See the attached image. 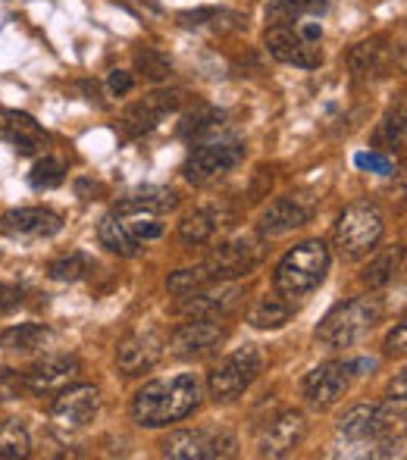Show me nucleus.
Instances as JSON below:
<instances>
[{"mask_svg": "<svg viewBox=\"0 0 407 460\" xmlns=\"http://www.w3.org/2000/svg\"><path fill=\"white\" fill-rule=\"evenodd\" d=\"M261 261H263V242L261 238L235 235L226 244H219V248L204 261V267H207V273H210L213 282H223V279L248 276Z\"/></svg>", "mask_w": 407, "mask_h": 460, "instance_id": "nucleus-9", "label": "nucleus"}, {"mask_svg": "<svg viewBox=\"0 0 407 460\" xmlns=\"http://www.w3.org/2000/svg\"><path fill=\"white\" fill-rule=\"evenodd\" d=\"M132 85H135V79H132V73H126V69H113V73H110V92H113L116 97L128 94L132 92Z\"/></svg>", "mask_w": 407, "mask_h": 460, "instance_id": "nucleus-42", "label": "nucleus"}, {"mask_svg": "<svg viewBox=\"0 0 407 460\" xmlns=\"http://www.w3.org/2000/svg\"><path fill=\"white\" fill-rule=\"evenodd\" d=\"M385 232V217L376 204L360 200L341 210V217L335 219V248L341 251L345 261H360L379 244Z\"/></svg>", "mask_w": 407, "mask_h": 460, "instance_id": "nucleus-4", "label": "nucleus"}, {"mask_svg": "<svg viewBox=\"0 0 407 460\" xmlns=\"http://www.w3.org/2000/svg\"><path fill=\"white\" fill-rule=\"evenodd\" d=\"M301 35L307 38V41H320V35H323V29L316 22H310V25H305V29H301Z\"/></svg>", "mask_w": 407, "mask_h": 460, "instance_id": "nucleus-47", "label": "nucleus"}, {"mask_svg": "<svg viewBox=\"0 0 407 460\" xmlns=\"http://www.w3.org/2000/svg\"><path fill=\"white\" fill-rule=\"evenodd\" d=\"M267 54L273 60L286 63V66H298V69H316L323 63V50L314 41H307L298 29L292 25H273L267 31V41H263Z\"/></svg>", "mask_w": 407, "mask_h": 460, "instance_id": "nucleus-12", "label": "nucleus"}, {"mask_svg": "<svg viewBox=\"0 0 407 460\" xmlns=\"http://www.w3.org/2000/svg\"><path fill=\"white\" fill-rule=\"evenodd\" d=\"M92 270V261H88L82 251H73V254L60 257V261L50 263V279H57V282H79L82 276Z\"/></svg>", "mask_w": 407, "mask_h": 460, "instance_id": "nucleus-36", "label": "nucleus"}, {"mask_svg": "<svg viewBox=\"0 0 407 460\" xmlns=\"http://www.w3.org/2000/svg\"><path fill=\"white\" fill-rule=\"evenodd\" d=\"M383 38H370V41H360L358 48L348 54L354 75H383L385 69V48Z\"/></svg>", "mask_w": 407, "mask_h": 460, "instance_id": "nucleus-28", "label": "nucleus"}, {"mask_svg": "<svg viewBox=\"0 0 407 460\" xmlns=\"http://www.w3.org/2000/svg\"><path fill=\"white\" fill-rule=\"evenodd\" d=\"M329 6V0H270L267 22L270 25H292L305 16H316Z\"/></svg>", "mask_w": 407, "mask_h": 460, "instance_id": "nucleus-27", "label": "nucleus"}, {"mask_svg": "<svg viewBox=\"0 0 407 460\" xmlns=\"http://www.w3.org/2000/svg\"><path fill=\"white\" fill-rule=\"evenodd\" d=\"M22 295H25V291L19 288V285L0 282V314H10V310H16L19 304H22Z\"/></svg>", "mask_w": 407, "mask_h": 460, "instance_id": "nucleus-39", "label": "nucleus"}, {"mask_svg": "<svg viewBox=\"0 0 407 460\" xmlns=\"http://www.w3.org/2000/svg\"><path fill=\"white\" fill-rule=\"evenodd\" d=\"M31 455V436L22 420L0 423V460H19Z\"/></svg>", "mask_w": 407, "mask_h": 460, "instance_id": "nucleus-29", "label": "nucleus"}, {"mask_svg": "<svg viewBox=\"0 0 407 460\" xmlns=\"http://www.w3.org/2000/svg\"><path fill=\"white\" fill-rule=\"evenodd\" d=\"M404 348H407V326H404V323H398L395 332L385 339V354H389V358H395V354H404Z\"/></svg>", "mask_w": 407, "mask_h": 460, "instance_id": "nucleus-43", "label": "nucleus"}, {"mask_svg": "<svg viewBox=\"0 0 407 460\" xmlns=\"http://www.w3.org/2000/svg\"><path fill=\"white\" fill-rule=\"evenodd\" d=\"M179 207V194L173 188L145 185L128 191L122 200H116V217H147V213H170Z\"/></svg>", "mask_w": 407, "mask_h": 460, "instance_id": "nucleus-22", "label": "nucleus"}, {"mask_svg": "<svg viewBox=\"0 0 407 460\" xmlns=\"http://www.w3.org/2000/svg\"><path fill=\"white\" fill-rule=\"evenodd\" d=\"M82 373L79 358L73 354H50V358L31 364L29 373L22 376V385L35 394H57L60 388L73 385Z\"/></svg>", "mask_w": 407, "mask_h": 460, "instance_id": "nucleus-13", "label": "nucleus"}, {"mask_svg": "<svg viewBox=\"0 0 407 460\" xmlns=\"http://www.w3.org/2000/svg\"><path fill=\"white\" fill-rule=\"evenodd\" d=\"M223 339L226 326H219V320H198L195 316L170 335V354L173 358H198V354H207L210 348L223 345Z\"/></svg>", "mask_w": 407, "mask_h": 460, "instance_id": "nucleus-19", "label": "nucleus"}, {"mask_svg": "<svg viewBox=\"0 0 407 460\" xmlns=\"http://www.w3.org/2000/svg\"><path fill=\"white\" fill-rule=\"evenodd\" d=\"M261 367H263V358L254 345H244L238 348L235 354L223 358L217 367L207 373V388H210V398L217 401H235L242 398L244 392L251 388V382L261 376Z\"/></svg>", "mask_w": 407, "mask_h": 460, "instance_id": "nucleus-6", "label": "nucleus"}, {"mask_svg": "<svg viewBox=\"0 0 407 460\" xmlns=\"http://www.w3.org/2000/svg\"><path fill=\"white\" fill-rule=\"evenodd\" d=\"M101 191H103V185L92 182V179H79V182H75V194H79L82 200H94V194H101Z\"/></svg>", "mask_w": 407, "mask_h": 460, "instance_id": "nucleus-45", "label": "nucleus"}, {"mask_svg": "<svg viewBox=\"0 0 407 460\" xmlns=\"http://www.w3.org/2000/svg\"><path fill=\"white\" fill-rule=\"evenodd\" d=\"M373 145L385 154L402 151L404 147V107L402 103H398V110H392V113L379 122V128L373 132Z\"/></svg>", "mask_w": 407, "mask_h": 460, "instance_id": "nucleus-31", "label": "nucleus"}, {"mask_svg": "<svg viewBox=\"0 0 407 460\" xmlns=\"http://www.w3.org/2000/svg\"><path fill=\"white\" fill-rule=\"evenodd\" d=\"M217 232V217L210 210H195L189 217H182L179 223V238L185 244H204L210 242V235Z\"/></svg>", "mask_w": 407, "mask_h": 460, "instance_id": "nucleus-32", "label": "nucleus"}, {"mask_svg": "<svg viewBox=\"0 0 407 460\" xmlns=\"http://www.w3.org/2000/svg\"><path fill=\"white\" fill-rule=\"evenodd\" d=\"M164 354V339L157 332H135L116 345V367L126 376H145Z\"/></svg>", "mask_w": 407, "mask_h": 460, "instance_id": "nucleus-20", "label": "nucleus"}, {"mask_svg": "<svg viewBox=\"0 0 407 460\" xmlns=\"http://www.w3.org/2000/svg\"><path fill=\"white\" fill-rule=\"evenodd\" d=\"M348 382H351V367L341 364V360H332V364L310 369L301 388H305V398L314 407H329L348 392Z\"/></svg>", "mask_w": 407, "mask_h": 460, "instance_id": "nucleus-18", "label": "nucleus"}, {"mask_svg": "<svg viewBox=\"0 0 407 460\" xmlns=\"http://www.w3.org/2000/svg\"><path fill=\"white\" fill-rule=\"evenodd\" d=\"M185 101H189V94L179 92V88H173V92H154L147 94L145 101L132 103V107H126V113L119 116V128L122 135H128V138H141V135L154 132V128L164 122V116L176 113V110L185 107Z\"/></svg>", "mask_w": 407, "mask_h": 460, "instance_id": "nucleus-10", "label": "nucleus"}, {"mask_svg": "<svg viewBox=\"0 0 407 460\" xmlns=\"http://www.w3.org/2000/svg\"><path fill=\"white\" fill-rule=\"evenodd\" d=\"M128 229H132V235L138 238H145V242H151V238H160L164 235V223H154V219H145V217H138L135 219L132 226H128Z\"/></svg>", "mask_w": 407, "mask_h": 460, "instance_id": "nucleus-40", "label": "nucleus"}, {"mask_svg": "<svg viewBox=\"0 0 407 460\" xmlns=\"http://www.w3.org/2000/svg\"><path fill=\"white\" fill-rule=\"evenodd\" d=\"M164 457L173 460H217L232 457L238 451V442L226 429H179L164 438Z\"/></svg>", "mask_w": 407, "mask_h": 460, "instance_id": "nucleus-7", "label": "nucleus"}, {"mask_svg": "<svg viewBox=\"0 0 407 460\" xmlns=\"http://www.w3.org/2000/svg\"><path fill=\"white\" fill-rule=\"evenodd\" d=\"M19 385H22V382L16 379V373L6 369V367H0V401H10Z\"/></svg>", "mask_w": 407, "mask_h": 460, "instance_id": "nucleus-44", "label": "nucleus"}, {"mask_svg": "<svg viewBox=\"0 0 407 460\" xmlns=\"http://www.w3.org/2000/svg\"><path fill=\"white\" fill-rule=\"evenodd\" d=\"M407 401L385 398L383 404H354L351 411L341 413L339 432L351 442H376L383 436H392L395 426L404 423Z\"/></svg>", "mask_w": 407, "mask_h": 460, "instance_id": "nucleus-5", "label": "nucleus"}, {"mask_svg": "<svg viewBox=\"0 0 407 460\" xmlns=\"http://www.w3.org/2000/svg\"><path fill=\"white\" fill-rule=\"evenodd\" d=\"M310 217H314V200L295 198V194H288V198H276L261 217V235L263 238L288 235V232L307 226Z\"/></svg>", "mask_w": 407, "mask_h": 460, "instance_id": "nucleus-17", "label": "nucleus"}, {"mask_svg": "<svg viewBox=\"0 0 407 460\" xmlns=\"http://www.w3.org/2000/svg\"><path fill=\"white\" fill-rule=\"evenodd\" d=\"M242 297H244L242 285L223 279V282H210V285H204V288L185 295L176 310L191 316V320H195V316L198 320H223V316H229L232 310L238 307Z\"/></svg>", "mask_w": 407, "mask_h": 460, "instance_id": "nucleus-11", "label": "nucleus"}, {"mask_svg": "<svg viewBox=\"0 0 407 460\" xmlns=\"http://www.w3.org/2000/svg\"><path fill=\"white\" fill-rule=\"evenodd\" d=\"M98 242L110 254H119V257H138L141 251L138 238L132 235V229L116 213H110V217H103L98 223Z\"/></svg>", "mask_w": 407, "mask_h": 460, "instance_id": "nucleus-25", "label": "nucleus"}, {"mask_svg": "<svg viewBox=\"0 0 407 460\" xmlns=\"http://www.w3.org/2000/svg\"><path fill=\"white\" fill-rule=\"evenodd\" d=\"M210 282H213V279H210V273H207V267H204V263H198V267L170 273V279H166V288H170V295L185 297V295H191V291L204 288V285H210Z\"/></svg>", "mask_w": 407, "mask_h": 460, "instance_id": "nucleus-35", "label": "nucleus"}, {"mask_svg": "<svg viewBox=\"0 0 407 460\" xmlns=\"http://www.w3.org/2000/svg\"><path fill=\"white\" fill-rule=\"evenodd\" d=\"M398 263H402V251H398V248L395 251H383V254H376L364 267V273H360V282L370 285V288H385V285L395 279Z\"/></svg>", "mask_w": 407, "mask_h": 460, "instance_id": "nucleus-30", "label": "nucleus"}, {"mask_svg": "<svg viewBox=\"0 0 407 460\" xmlns=\"http://www.w3.org/2000/svg\"><path fill=\"white\" fill-rule=\"evenodd\" d=\"M63 229V219L48 207H16L0 217V232L13 238H54Z\"/></svg>", "mask_w": 407, "mask_h": 460, "instance_id": "nucleus-16", "label": "nucleus"}, {"mask_svg": "<svg viewBox=\"0 0 407 460\" xmlns=\"http://www.w3.org/2000/svg\"><path fill=\"white\" fill-rule=\"evenodd\" d=\"M66 179V164L57 157H41L29 172V185L35 191H50V188H60Z\"/></svg>", "mask_w": 407, "mask_h": 460, "instance_id": "nucleus-33", "label": "nucleus"}, {"mask_svg": "<svg viewBox=\"0 0 407 460\" xmlns=\"http://www.w3.org/2000/svg\"><path fill=\"white\" fill-rule=\"evenodd\" d=\"M0 141L13 145L22 157H31L48 145V135L38 126L35 116L22 113V110H0Z\"/></svg>", "mask_w": 407, "mask_h": 460, "instance_id": "nucleus-21", "label": "nucleus"}, {"mask_svg": "<svg viewBox=\"0 0 407 460\" xmlns=\"http://www.w3.org/2000/svg\"><path fill=\"white\" fill-rule=\"evenodd\" d=\"M379 320H383L379 297H354L329 310L326 320L316 326V341L326 348H351L364 335H370Z\"/></svg>", "mask_w": 407, "mask_h": 460, "instance_id": "nucleus-3", "label": "nucleus"}, {"mask_svg": "<svg viewBox=\"0 0 407 460\" xmlns=\"http://www.w3.org/2000/svg\"><path fill=\"white\" fill-rule=\"evenodd\" d=\"M48 341H50V329L41 326V323H19V326H10L0 332V348L10 354L41 351Z\"/></svg>", "mask_w": 407, "mask_h": 460, "instance_id": "nucleus-24", "label": "nucleus"}, {"mask_svg": "<svg viewBox=\"0 0 407 460\" xmlns=\"http://www.w3.org/2000/svg\"><path fill=\"white\" fill-rule=\"evenodd\" d=\"M354 164H358L360 170H373V172H379V176H385V172H392L389 157H385V154H376V151H370V154H358V157H354Z\"/></svg>", "mask_w": 407, "mask_h": 460, "instance_id": "nucleus-38", "label": "nucleus"}, {"mask_svg": "<svg viewBox=\"0 0 407 460\" xmlns=\"http://www.w3.org/2000/svg\"><path fill=\"white\" fill-rule=\"evenodd\" d=\"M135 73H141L147 82H164L173 75V63L170 57H164L154 48H141L135 50Z\"/></svg>", "mask_w": 407, "mask_h": 460, "instance_id": "nucleus-34", "label": "nucleus"}, {"mask_svg": "<svg viewBox=\"0 0 407 460\" xmlns=\"http://www.w3.org/2000/svg\"><path fill=\"white\" fill-rule=\"evenodd\" d=\"M116 4L126 6V10H132L135 16H145V13L160 16V13H164V4H160V0H116Z\"/></svg>", "mask_w": 407, "mask_h": 460, "instance_id": "nucleus-41", "label": "nucleus"}, {"mask_svg": "<svg viewBox=\"0 0 407 460\" xmlns=\"http://www.w3.org/2000/svg\"><path fill=\"white\" fill-rule=\"evenodd\" d=\"M98 407H101V394L94 385H66L57 392L50 417L63 429H79V426L92 423Z\"/></svg>", "mask_w": 407, "mask_h": 460, "instance_id": "nucleus-14", "label": "nucleus"}, {"mask_svg": "<svg viewBox=\"0 0 407 460\" xmlns=\"http://www.w3.org/2000/svg\"><path fill=\"white\" fill-rule=\"evenodd\" d=\"M79 92H85V101L94 103V107H103V97H101V85L98 82H79Z\"/></svg>", "mask_w": 407, "mask_h": 460, "instance_id": "nucleus-46", "label": "nucleus"}, {"mask_svg": "<svg viewBox=\"0 0 407 460\" xmlns=\"http://www.w3.org/2000/svg\"><path fill=\"white\" fill-rule=\"evenodd\" d=\"M329 270V248L320 238L301 242L279 261L273 273V291L282 295L286 301H298V297L310 295L316 285L326 279Z\"/></svg>", "mask_w": 407, "mask_h": 460, "instance_id": "nucleus-2", "label": "nucleus"}, {"mask_svg": "<svg viewBox=\"0 0 407 460\" xmlns=\"http://www.w3.org/2000/svg\"><path fill=\"white\" fill-rule=\"evenodd\" d=\"M295 314V301H286L282 295H263L254 307L248 310V323L254 329H282Z\"/></svg>", "mask_w": 407, "mask_h": 460, "instance_id": "nucleus-26", "label": "nucleus"}, {"mask_svg": "<svg viewBox=\"0 0 407 460\" xmlns=\"http://www.w3.org/2000/svg\"><path fill=\"white\" fill-rule=\"evenodd\" d=\"M217 6H198V10H185L179 13V25L182 29H201V25L213 22V16H217Z\"/></svg>", "mask_w": 407, "mask_h": 460, "instance_id": "nucleus-37", "label": "nucleus"}, {"mask_svg": "<svg viewBox=\"0 0 407 460\" xmlns=\"http://www.w3.org/2000/svg\"><path fill=\"white\" fill-rule=\"evenodd\" d=\"M226 126V113L217 107H198L195 113L185 116V122L179 126V138L191 141V145H201V141L219 138Z\"/></svg>", "mask_w": 407, "mask_h": 460, "instance_id": "nucleus-23", "label": "nucleus"}, {"mask_svg": "<svg viewBox=\"0 0 407 460\" xmlns=\"http://www.w3.org/2000/svg\"><path fill=\"white\" fill-rule=\"evenodd\" d=\"M244 160V147L238 141H226V138H213L201 141L195 151L185 160V179L191 185H210L217 179H223L226 172H232L238 164Z\"/></svg>", "mask_w": 407, "mask_h": 460, "instance_id": "nucleus-8", "label": "nucleus"}, {"mask_svg": "<svg viewBox=\"0 0 407 460\" xmlns=\"http://www.w3.org/2000/svg\"><path fill=\"white\" fill-rule=\"evenodd\" d=\"M201 404V382L195 373H176L170 379H154L132 398V417L145 429L179 423L191 417Z\"/></svg>", "mask_w": 407, "mask_h": 460, "instance_id": "nucleus-1", "label": "nucleus"}, {"mask_svg": "<svg viewBox=\"0 0 407 460\" xmlns=\"http://www.w3.org/2000/svg\"><path fill=\"white\" fill-rule=\"evenodd\" d=\"M305 413L301 411H282L279 417H273L267 426H263L261 438H257V448H261L263 457H286L305 442Z\"/></svg>", "mask_w": 407, "mask_h": 460, "instance_id": "nucleus-15", "label": "nucleus"}]
</instances>
